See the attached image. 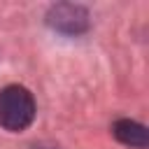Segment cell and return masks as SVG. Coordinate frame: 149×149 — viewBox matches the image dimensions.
Listing matches in <instances>:
<instances>
[{
    "label": "cell",
    "mask_w": 149,
    "mask_h": 149,
    "mask_svg": "<svg viewBox=\"0 0 149 149\" xmlns=\"http://www.w3.org/2000/svg\"><path fill=\"white\" fill-rule=\"evenodd\" d=\"M112 133L121 144H128V147H135V149H144L147 142H149L147 128L142 123L133 121V119H119L112 126Z\"/></svg>",
    "instance_id": "3"
},
{
    "label": "cell",
    "mask_w": 149,
    "mask_h": 149,
    "mask_svg": "<svg viewBox=\"0 0 149 149\" xmlns=\"http://www.w3.org/2000/svg\"><path fill=\"white\" fill-rule=\"evenodd\" d=\"M35 119V98L26 86L9 84L0 91V126L12 133L26 130Z\"/></svg>",
    "instance_id": "1"
},
{
    "label": "cell",
    "mask_w": 149,
    "mask_h": 149,
    "mask_svg": "<svg viewBox=\"0 0 149 149\" xmlns=\"http://www.w3.org/2000/svg\"><path fill=\"white\" fill-rule=\"evenodd\" d=\"M49 23L63 33H79L86 28V12L74 5H58L51 9Z\"/></svg>",
    "instance_id": "2"
}]
</instances>
